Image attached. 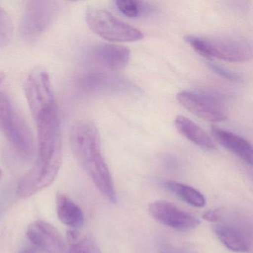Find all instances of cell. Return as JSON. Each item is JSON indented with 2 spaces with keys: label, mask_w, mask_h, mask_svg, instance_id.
I'll return each instance as SVG.
<instances>
[{
  "label": "cell",
  "mask_w": 253,
  "mask_h": 253,
  "mask_svg": "<svg viewBox=\"0 0 253 253\" xmlns=\"http://www.w3.org/2000/svg\"><path fill=\"white\" fill-rule=\"evenodd\" d=\"M151 215L163 225L180 231L195 229L200 220L195 216L167 201H156L149 207Z\"/></svg>",
  "instance_id": "cell-9"
},
{
  "label": "cell",
  "mask_w": 253,
  "mask_h": 253,
  "mask_svg": "<svg viewBox=\"0 0 253 253\" xmlns=\"http://www.w3.org/2000/svg\"><path fill=\"white\" fill-rule=\"evenodd\" d=\"M2 170L0 169V179H1V177H2Z\"/></svg>",
  "instance_id": "cell-25"
},
{
  "label": "cell",
  "mask_w": 253,
  "mask_h": 253,
  "mask_svg": "<svg viewBox=\"0 0 253 253\" xmlns=\"http://www.w3.org/2000/svg\"><path fill=\"white\" fill-rule=\"evenodd\" d=\"M97 59L112 70L126 67L131 58V51L126 47L116 44H102L96 48Z\"/></svg>",
  "instance_id": "cell-15"
},
{
  "label": "cell",
  "mask_w": 253,
  "mask_h": 253,
  "mask_svg": "<svg viewBox=\"0 0 253 253\" xmlns=\"http://www.w3.org/2000/svg\"><path fill=\"white\" fill-rule=\"evenodd\" d=\"M13 23L5 9L0 6V48L8 45L12 38Z\"/></svg>",
  "instance_id": "cell-18"
},
{
  "label": "cell",
  "mask_w": 253,
  "mask_h": 253,
  "mask_svg": "<svg viewBox=\"0 0 253 253\" xmlns=\"http://www.w3.org/2000/svg\"><path fill=\"white\" fill-rule=\"evenodd\" d=\"M27 237L39 251L45 253H66V244L61 234L48 222L36 220L29 224Z\"/></svg>",
  "instance_id": "cell-10"
},
{
  "label": "cell",
  "mask_w": 253,
  "mask_h": 253,
  "mask_svg": "<svg viewBox=\"0 0 253 253\" xmlns=\"http://www.w3.org/2000/svg\"><path fill=\"white\" fill-rule=\"evenodd\" d=\"M38 130V155L33 168L17 186L20 198H28L52 184L62 162L60 114L57 106L34 118Z\"/></svg>",
  "instance_id": "cell-1"
},
{
  "label": "cell",
  "mask_w": 253,
  "mask_h": 253,
  "mask_svg": "<svg viewBox=\"0 0 253 253\" xmlns=\"http://www.w3.org/2000/svg\"><path fill=\"white\" fill-rule=\"evenodd\" d=\"M164 186L169 192L192 207L201 208L205 207L207 204L204 195L192 186L172 180L164 182Z\"/></svg>",
  "instance_id": "cell-16"
},
{
  "label": "cell",
  "mask_w": 253,
  "mask_h": 253,
  "mask_svg": "<svg viewBox=\"0 0 253 253\" xmlns=\"http://www.w3.org/2000/svg\"><path fill=\"white\" fill-rule=\"evenodd\" d=\"M14 110V106L8 96L0 91V131Z\"/></svg>",
  "instance_id": "cell-20"
},
{
  "label": "cell",
  "mask_w": 253,
  "mask_h": 253,
  "mask_svg": "<svg viewBox=\"0 0 253 253\" xmlns=\"http://www.w3.org/2000/svg\"><path fill=\"white\" fill-rule=\"evenodd\" d=\"M56 210L63 224L74 229H81L85 223V217L81 207L63 193L56 195Z\"/></svg>",
  "instance_id": "cell-13"
},
{
  "label": "cell",
  "mask_w": 253,
  "mask_h": 253,
  "mask_svg": "<svg viewBox=\"0 0 253 253\" xmlns=\"http://www.w3.org/2000/svg\"><path fill=\"white\" fill-rule=\"evenodd\" d=\"M70 143L77 160L93 183L104 197L115 203V184L102 155L100 134L96 126L88 120L75 123L71 131Z\"/></svg>",
  "instance_id": "cell-2"
},
{
  "label": "cell",
  "mask_w": 253,
  "mask_h": 253,
  "mask_svg": "<svg viewBox=\"0 0 253 253\" xmlns=\"http://www.w3.org/2000/svg\"><path fill=\"white\" fill-rule=\"evenodd\" d=\"M185 41L198 54L207 59H217L230 63H245L250 61L253 55L251 45L242 38L186 35Z\"/></svg>",
  "instance_id": "cell-3"
},
{
  "label": "cell",
  "mask_w": 253,
  "mask_h": 253,
  "mask_svg": "<svg viewBox=\"0 0 253 253\" xmlns=\"http://www.w3.org/2000/svg\"><path fill=\"white\" fill-rule=\"evenodd\" d=\"M211 133L214 140L219 144L230 151L247 164L250 165L253 164V147L247 140L235 133L217 126L211 127Z\"/></svg>",
  "instance_id": "cell-12"
},
{
  "label": "cell",
  "mask_w": 253,
  "mask_h": 253,
  "mask_svg": "<svg viewBox=\"0 0 253 253\" xmlns=\"http://www.w3.org/2000/svg\"><path fill=\"white\" fill-rule=\"evenodd\" d=\"M59 5L54 1H31L28 2L21 23L23 38L34 42L41 38L52 24L58 13Z\"/></svg>",
  "instance_id": "cell-6"
},
{
  "label": "cell",
  "mask_w": 253,
  "mask_h": 253,
  "mask_svg": "<svg viewBox=\"0 0 253 253\" xmlns=\"http://www.w3.org/2000/svg\"><path fill=\"white\" fill-rule=\"evenodd\" d=\"M85 20L94 33L110 42H135L141 41L144 37L138 29L119 20L105 10H88Z\"/></svg>",
  "instance_id": "cell-5"
},
{
  "label": "cell",
  "mask_w": 253,
  "mask_h": 253,
  "mask_svg": "<svg viewBox=\"0 0 253 253\" xmlns=\"http://www.w3.org/2000/svg\"><path fill=\"white\" fill-rule=\"evenodd\" d=\"M214 228L220 242L231 251L247 253L252 247V227L247 220L238 214L228 213L221 209L214 210Z\"/></svg>",
  "instance_id": "cell-4"
},
{
  "label": "cell",
  "mask_w": 253,
  "mask_h": 253,
  "mask_svg": "<svg viewBox=\"0 0 253 253\" xmlns=\"http://www.w3.org/2000/svg\"><path fill=\"white\" fill-rule=\"evenodd\" d=\"M67 240L69 246L68 253H102L91 237L83 235L76 229L68 231Z\"/></svg>",
  "instance_id": "cell-17"
},
{
  "label": "cell",
  "mask_w": 253,
  "mask_h": 253,
  "mask_svg": "<svg viewBox=\"0 0 253 253\" xmlns=\"http://www.w3.org/2000/svg\"><path fill=\"white\" fill-rule=\"evenodd\" d=\"M174 126L182 136L194 144L205 150H213L215 145L211 137L195 123L183 115H178L174 120Z\"/></svg>",
  "instance_id": "cell-14"
},
{
  "label": "cell",
  "mask_w": 253,
  "mask_h": 253,
  "mask_svg": "<svg viewBox=\"0 0 253 253\" xmlns=\"http://www.w3.org/2000/svg\"><path fill=\"white\" fill-rule=\"evenodd\" d=\"M39 250L35 247V246H28L26 248L23 249L20 253H38Z\"/></svg>",
  "instance_id": "cell-22"
},
{
  "label": "cell",
  "mask_w": 253,
  "mask_h": 253,
  "mask_svg": "<svg viewBox=\"0 0 253 253\" xmlns=\"http://www.w3.org/2000/svg\"><path fill=\"white\" fill-rule=\"evenodd\" d=\"M177 99L185 109L205 121L219 123L228 118L224 105L213 96L197 91H182L177 94Z\"/></svg>",
  "instance_id": "cell-8"
},
{
  "label": "cell",
  "mask_w": 253,
  "mask_h": 253,
  "mask_svg": "<svg viewBox=\"0 0 253 253\" xmlns=\"http://www.w3.org/2000/svg\"><path fill=\"white\" fill-rule=\"evenodd\" d=\"M4 80H5V75L2 72H0V85L3 82Z\"/></svg>",
  "instance_id": "cell-24"
},
{
  "label": "cell",
  "mask_w": 253,
  "mask_h": 253,
  "mask_svg": "<svg viewBox=\"0 0 253 253\" xmlns=\"http://www.w3.org/2000/svg\"><path fill=\"white\" fill-rule=\"evenodd\" d=\"M25 94L33 118L57 106L49 75L42 67H35L25 82Z\"/></svg>",
  "instance_id": "cell-7"
},
{
  "label": "cell",
  "mask_w": 253,
  "mask_h": 253,
  "mask_svg": "<svg viewBox=\"0 0 253 253\" xmlns=\"http://www.w3.org/2000/svg\"><path fill=\"white\" fill-rule=\"evenodd\" d=\"M118 9L126 17L130 18L139 17L143 11L141 2L131 0H118L115 2Z\"/></svg>",
  "instance_id": "cell-19"
},
{
  "label": "cell",
  "mask_w": 253,
  "mask_h": 253,
  "mask_svg": "<svg viewBox=\"0 0 253 253\" xmlns=\"http://www.w3.org/2000/svg\"><path fill=\"white\" fill-rule=\"evenodd\" d=\"M210 66L211 70L214 73L218 75L219 76L223 77V78H226L229 81H235V82L241 81V78L237 74L229 72V71L226 70V69H223L220 66H217V65L210 64Z\"/></svg>",
  "instance_id": "cell-21"
},
{
  "label": "cell",
  "mask_w": 253,
  "mask_h": 253,
  "mask_svg": "<svg viewBox=\"0 0 253 253\" xmlns=\"http://www.w3.org/2000/svg\"><path fill=\"white\" fill-rule=\"evenodd\" d=\"M1 131L22 156H32L34 152L33 135L26 121L16 109L8 118Z\"/></svg>",
  "instance_id": "cell-11"
},
{
  "label": "cell",
  "mask_w": 253,
  "mask_h": 253,
  "mask_svg": "<svg viewBox=\"0 0 253 253\" xmlns=\"http://www.w3.org/2000/svg\"><path fill=\"white\" fill-rule=\"evenodd\" d=\"M161 253H174V252H173V250L170 249L169 247H164Z\"/></svg>",
  "instance_id": "cell-23"
}]
</instances>
